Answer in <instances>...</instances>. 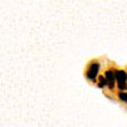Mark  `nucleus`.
Segmentation results:
<instances>
[{"mask_svg": "<svg viewBox=\"0 0 127 127\" xmlns=\"http://www.w3.org/2000/svg\"><path fill=\"white\" fill-rule=\"evenodd\" d=\"M100 60L95 59V60H91L88 63L87 68H85V77L89 80V81H96V77L98 76V72H100Z\"/></svg>", "mask_w": 127, "mask_h": 127, "instance_id": "f257e3e1", "label": "nucleus"}, {"mask_svg": "<svg viewBox=\"0 0 127 127\" xmlns=\"http://www.w3.org/2000/svg\"><path fill=\"white\" fill-rule=\"evenodd\" d=\"M105 77H106V81H107V85L110 89H114L115 87V69L109 68L105 71Z\"/></svg>", "mask_w": 127, "mask_h": 127, "instance_id": "f03ea898", "label": "nucleus"}, {"mask_svg": "<svg viewBox=\"0 0 127 127\" xmlns=\"http://www.w3.org/2000/svg\"><path fill=\"white\" fill-rule=\"evenodd\" d=\"M127 80V72L123 69H115V81H125Z\"/></svg>", "mask_w": 127, "mask_h": 127, "instance_id": "7ed1b4c3", "label": "nucleus"}, {"mask_svg": "<svg viewBox=\"0 0 127 127\" xmlns=\"http://www.w3.org/2000/svg\"><path fill=\"white\" fill-rule=\"evenodd\" d=\"M98 87L100 88H105L106 85H107V81H106V77H105V75H103V76H100L98 77Z\"/></svg>", "mask_w": 127, "mask_h": 127, "instance_id": "20e7f679", "label": "nucleus"}, {"mask_svg": "<svg viewBox=\"0 0 127 127\" xmlns=\"http://www.w3.org/2000/svg\"><path fill=\"white\" fill-rule=\"evenodd\" d=\"M117 87L119 91H127V80L125 81H117Z\"/></svg>", "mask_w": 127, "mask_h": 127, "instance_id": "39448f33", "label": "nucleus"}, {"mask_svg": "<svg viewBox=\"0 0 127 127\" xmlns=\"http://www.w3.org/2000/svg\"><path fill=\"white\" fill-rule=\"evenodd\" d=\"M118 98L121 101H123V102L127 103V92L126 91H119L118 92Z\"/></svg>", "mask_w": 127, "mask_h": 127, "instance_id": "423d86ee", "label": "nucleus"}]
</instances>
